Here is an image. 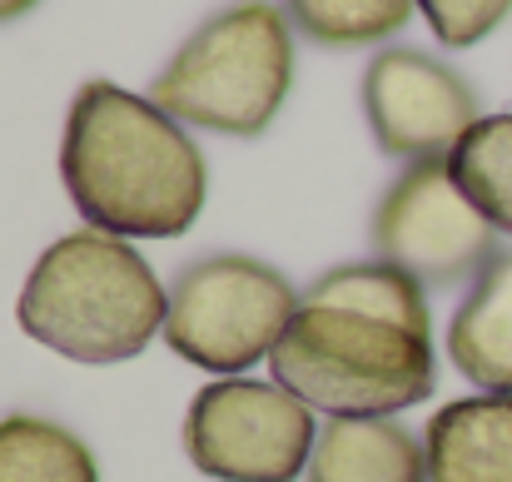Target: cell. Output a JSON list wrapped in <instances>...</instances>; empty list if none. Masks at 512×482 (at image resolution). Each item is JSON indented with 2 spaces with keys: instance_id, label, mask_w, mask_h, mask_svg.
<instances>
[{
  "instance_id": "cell-1",
  "label": "cell",
  "mask_w": 512,
  "mask_h": 482,
  "mask_svg": "<svg viewBox=\"0 0 512 482\" xmlns=\"http://www.w3.org/2000/svg\"><path fill=\"white\" fill-rule=\"evenodd\" d=\"M60 179L80 219L115 239H179L209 194V164L189 130L150 95L110 80L80 85L65 115Z\"/></svg>"
},
{
  "instance_id": "cell-2",
  "label": "cell",
  "mask_w": 512,
  "mask_h": 482,
  "mask_svg": "<svg viewBox=\"0 0 512 482\" xmlns=\"http://www.w3.org/2000/svg\"><path fill=\"white\" fill-rule=\"evenodd\" d=\"M170 294L155 269L105 229H75L55 239L15 304L20 328L70 363H125L165 333Z\"/></svg>"
},
{
  "instance_id": "cell-3",
  "label": "cell",
  "mask_w": 512,
  "mask_h": 482,
  "mask_svg": "<svg viewBox=\"0 0 512 482\" xmlns=\"http://www.w3.org/2000/svg\"><path fill=\"white\" fill-rule=\"evenodd\" d=\"M294 85L289 15L269 0H239L209 15L155 75L150 100L179 125L254 140L274 125Z\"/></svg>"
},
{
  "instance_id": "cell-4",
  "label": "cell",
  "mask_w": 512,
  "mask_h": 482,
  "mask_svg": "<svg viewBox=\"0 0 512 482\" xmlns=\"http://www.w3.org/2000/svg\"><path fill=\"white\" fill-rule=\"evenodd\" d=\"M269 368L274 383L329 418H393L438 383L433 338L324 304L294 314Z\"/></svg>"
},
{
  "instance_id": "cell-5",
  "label": "cell",
  "mask_w": 512,
  "mask_h": 482,
  "mask_svg": "<svg viewBox=\"0 0 512 482\" xmlns=\"http://www.w3.org/2000/svg\"><path fill=\"white\" fill-rule=\"evenodd\" d=\"M299 309L304 299L274 264L249 254H209L174 279L165 343L194 368L239 378L259 358H274Z\"/></svg>"
},
{
  "instance_id": "cell-6",
  "label": "cell",
  "mask_w": 512,
  "mask_h": 482,
  "mask_svg": "<svg viewBox=\"0 0 512 482\" xmlns=\"http://www.w3.org/2000/svg\"><path fill=\"white\" fill-rule=\"evenodd\" d=\"M319 448L314 408L284 383L219 378L184 413V453L219 482H294Z\"/></svg>"
},
{
  "instance_id": "cell-7",
  "label": "cell",
  "mask_w": 512,
  "mask_h": 482,
  "mask_svg": "<svg viewBox=\"0 0 512 482\" xmlns=\"http://www.w3.org/2000/svg\"><path fill=\"white\" fill-rule=\"evenodd\" d=\"M373 249L423 289H453L488 269V259L498 254V229L463 194L453 164L423 160L388 184L373 214Z\"/></svg>"
},
{
  "instance_id": "cell-8",
  "label": "cell",
  "mask_w": 512,
  "mask_h": 482,
  "mask_svg": "<svg viewBox=\"0 0 512 482\" xmlns=\"http://www.w3.org/2000/svg\"><path fill=\"white\" fill-rule=\"evenodd\" d=\"M363 110L378 150L408 164L448 160L463 145V135L483 120L473 85L453 65L403 45L378 50L368 60Z\"/></svg>"
},
{
  "instance_id": "cell-9",
  "label": "cell",
  "mask_w": 512,
  "mask_h": 482,
  "mask_svg": "<svg viewBox=\"0 0 512 482\" xmlns=\"http://www.w3.org/2000/svg\"><path fill=\"white\" fill-rule=\"evenodd\" d=\"M428 482H512V398L473 393L423 428Z\"/></svg>"
},
{
  "instance_id": "cell-10",
  "label": "cell",
  "mask_w": 512,
  "mask_h": 482,
  "mask_svg": "<svg viewBox=\"0 0 512 482\" xmlns=\"http://www.w3.org/2000/svg\"><path fill=\"white\" fill-rule=\"evenodd\" d=\"M448 358L473 388L512 398V249L468 284L448 323Z\"/></svg>"
},
{
  "instance_id": "cell-11",
  "label": "cell",
  "mask_w": 512,
  "mask_h": 482,
  "mask_svg": "<svg viewBox=\"0 0 512 482\" xmlns=\"http://www.w3.org/2000/svg\"><path fill=\"white\" fill-rule=\"evenodd\" d=\"M309 482H428L423 443L393 418H329Z\"/></svg>"
},
{
  "instance_id": "cell-12",
  "label": "cell",
  "mask_w": 512,
  "mask_h": 482,
  "mask_svg": "<svg viewBox=\"0 0 512 482\" xmlns=\"http://www.w3.org/2000/svg\"><path fill=\"white\" fill-rule=\"evenodd\" d=\"M304 304H324V309H348V314H368V319L398 323L408 333H423L433 338V319H428V289L383 264V259H368V264H339L329 274H319L304 294Z\"/></svg>"
},
{
  "instance_id": "cell-13",
  "label": "cell",
  "mask_w": 512,
  "mask_h": 482,
  "mask_svg": "<svg viewBox=\"0 0 512 482\" xmlns=\"http://www.w3.org/2000/svg\"><path fill=\"white\" fill-rule=\"evenodd\" d=\"M0 482H100L95 453L35 413L0 418Z\"/></svg>"
},
{
  "instance_id": "cell-14",
  "label": "cell",
  "mask_w": 512,
  "mask_h": 482,
  "mask_svg": "<svg viewBox=\"0 0 512 482\" xmlns=\"http://www.w3.org/2000/svg\"><path fill=\"white\" fill-rule=\"evenodd\" d=\"M463 194L483 209V219L498 229V234H512V115H488L478 120L463 145L448 155Z\"/></svg>"
},
{
  "instance_id": "cell-15",
  "label": "cell",
  "mask_w": 512,
  "mask_h": 482,
  "mask_svg": "<svg viewBox=\"0 0 512 482\" xmlns=\"http://www.w3.org/2000/svg\"><path fill=\"white\" fill-rule=\"evenodd\" d=\"M418 0H289V20L334 50H353V45H373L398 35L413 20Z\"/></svg>"
},
{
  "instance_id": "cell-16",
  "label": "cell",
  "mask_w": 512,
  "mask_h": 482,
  "mask_svg": "<svg viewBox=\"0 0 512 482\" xmlns=\"http://www.w3.org/2000/svg\"><path fill=\"white\" fill-rule=\"evenodd\" d=\"M418 10L448 50H468L508 20L512 0H418Z\"/></svg>"
},
{
  "instance_id": "cell-17",
  "label": "cell",
  "mask_w": 512,
  "mask_h": 482,
  "mask_svg": "<svg viewBox=\"0 0 512 482\" xmlns=\"http://www.w3.org/2000/svg\"><path fill=\"white\" fill-rule=\"evenodd\" d=\"M30 5H35V0H0V25H5V20H15V15H25Z\"/></svg>"
}]
</instances>
